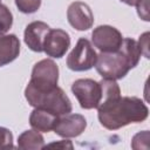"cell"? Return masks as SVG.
I'll list each match as a JSON object with an SVG mask.
<instances>
[{
    "label": "cell",
    "instance_id": "cell-1",
    "mask_svg": "<svg viewBox=\"0 0 150 150\" xmlns=\"http://www.w3.org/2000/svg\"><path fill=\"white\" fill-rule=\"evenodd\" d=\"M148 115L146 104L135 96H111L102 100L97 107L98 121L108 130H117L130 123L143 122Z\"/></svg>",
    "mask_w": 150,
    "mask_h": 150
},
{
    "label": "cell",
    "instance_id": "cell-2",
    "mask_svg": "<svg viewBox=\"0 0 150 150\" xmlns=\"http://www.w3.org/2000/svg\"><path fill=\"white\" fill-rule=\"evenodd\" d=\"M141 55L142 53L137 41L125 38L117 50L107 53L101 52L97 55L95 67L103 79L120 80L138 64Z\"/></svg>",
    "mask_w": 150,
    "mask_h": 150
},
{
    "label": "cell",
    "instance_id": "cell-3",
    "mask_svg": "<svg viewBox=\"0 0 150 150\" xmlns=\"http://www.w3.org/2000/svg\"><path fill=\"white\" fill-rule=\"evenodd\" d=\"M25 97L28 101L29 105L34 108L46 109L57 116L66 115L71 112V102L66 95L62 88L55 87L48 91H35L26 87Z\"/></svg>",
    "mask_w": 150,
    "mask_h": 150
},
{
    "label": "cell",
    "instance_id": "cell-4",
    "mask_svg": "<svg viewBox=\"0 0 150 150\" xmlns=\"http://www.w3.org/2000/svg\"><path fill=\"white\" fill-rule=\"evenodd\" d=\"M59 67L50 59H43L34 64L27 88L35 91H48L57 86Z\"/></svg>",
    "mask_w": 150,
    "mask_h": 150
},
{
    "label": "cell",
    "instance_id": "cell-5",
    "mask_svg": "<svg viewBox=\"0 0 150 150\" xmlns=\"http://www.w3.org/2000/svg\"><path fill=\"white\" fill-rule=\"evenodd\" d=\"M97 60V54L90 41L80 38L67 57V67L74 71H84L91 69Z\"/></svg>",
    "mask_w": 150,
    "mask_h": 150
},
{
    "label": "cell",
    "instance_id": "cell-6",
    "mask_svg": "<svg viewBox=\"0 0 150 150\" xmlns=\"http://www.w3.org/2000/svg\"><path fill=\"white\" fill-rule=\"evenodd\" d=\"M71 91L83 109H96L102 100L101 83L91 79H79L71 84Z\"/></svg>",
    "mask_w": 150,
    "mask_h": 150
},
{
    "label": "cell",
    "instance_id": "cell-7",
    "mask_svg": "<svg viewBox=\"0 0 150 150\" xmlns=\"http://www.w3.org/2000/svg\"><path fill=\"white\" fill-rule=\"evenodd\" d=\"M91 41L101 52H115L121 47L123 36L117 28L109 25H101L93 30Z\"/></svg>",
    "mask_w": 150,
    "mask_h": 150
},
{
    "label": "cell",
    "instance_id": "cell-8",
    "mask_svg": "<svg viewBox=\"0 0 150 150\" xmlns=\"http://www.w3.org/2000/svg\"><path fill=\"white\" fill-rule=\"evenodd\" d=\"M69 25L76 30H88L94 23V14L90 7L82 1H74L67 9Z\"/></svg>",
    "mask_w": 150,
    "mask_h": 150
},
{
    "label": "cell",
    "instance_id": "cell-9",
    "mask_svg": "<svg viewBox=\"0 0 150 150\" xmlns=\"http://www.w3.org/2000/svg\"><path fill=\"white\" fill-rule=\"evenodd\" d=\"M69 47L70 36L66 30L60 28L49 29L43 43V52L47 54V56L60 59L67 53Z\"/></svg>",
    "mask_w": 150,
    "mask_h": 150
},
{
    "label": "cell",
    "instance_id": "cell-10",
    "mask_svg": "<svg viewBox=\"0 0 150 150\" xmlns=\"http://www.w3.org/2000/svg\"><path fill=\"white\" fill-rule=\"evenodd\" d=\"M87 127L86 118L80 114H66L61 115L54 128V132L63 138L80 136Z\"/></svg>",
    "mask_w": 150,
    "mask_h": 150
},
{
    "label": "cell",
    "instance_id": "cell-11",
    "mask_svg": "<svg viewBox=\"0 0 150 150\" xmlns=\"http://www.w3.org/2000/svg\"><path fill=\"white\" fill-rule=\"evenodd\" d=\"M49 26L43 21H33L27 25L23 34L25 43L36 53L43 52L45 39L49 32Z\"/></svg>",
    "mask_w": 150,
    "mask_h": 150
},
{
    "label": "cell",
    "instance_id": "cell-12",
    "mask_svg": "<svg viewBox=\"0 0 150 150\" xmlns=\"http://www.w3.org/2000/svg\"><path fill=\"white\" fill-rule=\"evenodd\" d=\"M60 116L41 108H35L29 116V124L34 130L40 132H49L54 130Z\"/></svg>",
    "mask_w": 150,
    "mask_h": 150
},
{
    "label": "cell",
    "instance_id": "cell-13",
    "mask_svg": "<svg viewBox=\"0 0 150 150\" xmlns=\"http://www.w3.org/2000/svg\"><path fill=\"white\" fill-rule=\"evenodd\" d=\"M20 53V41L15 34L0 35V67L14 61Z\"/></svg>",
    "mask_w": 150,
    "mask_h": 150
},
{
    "label": "cell",
    "instance_id": "cell-14",
    "mask_svg": "<svg viewBox=\"0 0 150 150\" xmlns=\"http://www.w3.org/2000/svg\"><path fill=\"white\" fill-rule=\"evenodd\" d=\"M45 139L38 130H26L18 137V148L23 150L43 149Z\"/></svg>",
    "mask_w": 150,
    "mask_h": 150
},
{
    "label": "cell",
    "instance_id": "cell-15",
    "mask_svg": "<svg viewBox=\"0 0 150 150\" xmlns=\"http://www.w3.org/2000/svg\"><path fill=\"white\" fill-rule=\"evenodd\" d=\"M13 25V15L6 5L0 2V35L6 34Z\"/></svg>",
    "mask_w": 150,
    "mask_h": 150
},
{
    "label": "cell",
    "instance_id": "cell-16",
    "mask_svg": "<svg viewBox=\"0 0 150 150\" xmlns=\"http://www.w3.org/2000/svg\"><path fill=\"white\" fill-rule=\"evenodd\" d=\"M15 5L20 12L25 14H32L40 8L41 0H15Z\"/></svg>",
    "mask_w": 150,
    "mask_h": 150
},
{
    "label": "cell",
    "instance_id": "cell-17",
    "mask_svg": "<svg viewBox=\"0 0 150 150\" xmlns=\"http://www.w3.org/2000/svg\"><path fill=\"white\" fill-rule=\"evenodd\" d=\"M13 134L9 129L0 127V150L2 149H13Z\"/></svg>",
    "mask_w": 150,
    "mask_h": 150
},
{
    "label": "cell",
    "instance_id": "cell-18",
    "mask_svg": "<svg viewBox=\"0 0 150 150\" xmlns=\"http://www.w3.org/2000/svg\"><path fill=\"white\" fill-rule=\"evenodd\" d=\"M141 141H144V142H148L149 141V131L148 130H144L143 132H138L132 138V142H131V148L132 149H141ZM142 148H148V144L145 143L144 145H142Z\"/></svg>",
    "mask_w": 150,
    "mask_h": 150
},
{
    "label": "cell",
    "instance_id": "cell-19",
    "mask_svg": "<svg viewBox=\"0 0 150 150\" xmlns=\"http://www.w3.org/2000/svg\"><path fill=\"white\" fill-rule=\"evenodd\" d=\"M135 6L137 7L138 16L144 21H149V0H138Z\"/></svg>",
    "mask_w": 150,
    "mask_h": 150
},
{
    "label": "cell",
    "instance_id": "cell-20",
    "mask_svg": "<svg viewBox=\"0 0 150 150\" xmlns=\"http://www.w3.org/2000/svg\"><path fill=\"white\" fill-rule=\"evenodd\" d=\"M149 33L146 32V33H144L142 36H139V40H138V47H139V49H141V53L142 54H144V56L145 57H149V53H148V46H149V43H148V41H149Z\"/></svg>",
    "mask_w": 150,
    "mask_h": 150
},
{
    "label": "cell",
    "instance_id": "cell-21",
    "mask_svg": "<svg viewBox=\"0 0 150 150\" xmlns=\"http://www.w3.org/2000/svg\"><path fill=\"white\" fill-rule=\"evenodd\" d=\"M43 148H61V149H73V144L70 141H60L55 143H50L48 145H45Z\"/></svg>",
    "mask_w": 150,
    "mask_h": 150
},
{
    "label": "cell",
    "instance_id": "cell-22",
    "mask_svg": "<svg viewBox=\"0 0 150 150\" xmlns=\"http://www.w3.org/2000/svg\"><path fill=\"white\" fill-rule=\"evenodd\" d=\"M122 2H124L125 5H128V6H135L136 5V2L138 1V0H121Z\"/></svg>",
    "mask_w": 150,
    "mask_h": 150
},
{
    "label": "cell",
    "instance_id": "cell-23",
    "mask_svg": "<svg viewBox=\"0 0 150 150\" xmlns=\"http://www.w3.org/2000/svg\"><path fill=\"white\" fill-rule=\"evenodd\" d=\"M0 1H1V0H0Z\"/></svg>",
    "mask_w": 150,
    "mask_h": 150
}]
</instances>
